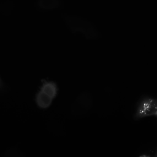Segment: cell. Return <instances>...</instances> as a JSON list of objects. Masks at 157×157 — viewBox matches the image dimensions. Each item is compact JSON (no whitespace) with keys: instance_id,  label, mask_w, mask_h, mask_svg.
I'll return each instance as SVG.
<instances>
[{"instance_id":"6da1fadb","label":"cell","mask_w":157,"mask_h":157,"mask_svg":"<svg viewBox=\"0 0 157 157\" xmlns=\"http://www.w3.org/2000/svg\"><path fill=\"white\" fill-rule=\"evenodd\" d=\"M157 116V99L147 95L142 96L136 105L134 119L138 121L147 117Z\"/></svg>"},{"instance_id":"7a4b0ae2","label":"cell","mask_w":157,"mask_h":157,"mask_svg":"<svg viewBox=\"0 0 157 157\" xmlns=\"http://www.w3.org/2000/svg\"><path fill=\"white\" fill-rule=\"evenodd\" d=\"M53 99L40 90L36 94V101L37 105L40 108L45 109L51 104Z\"/></svg>"},{"instance_id":"3957f363","label":"cell","mask_w":157,"mask_h":157,"mask_svg":"<svg viewBox=\"0 0 157 157\" xmlns=\"http://www.w3.org/2000/svg\"><path fill=\"white\" fill-rule=\"evenodd\" d=\"M40 90L53 99L57 94V89L56 85L54 82L45 81L43 83Z\"/></svg>"},{"instance_id":"277c9868","label":"cell","mask_w":157,"mask_h":157,"mask_svg":"<svg viewBox=\"0 0 157 157\" xmlns=\"http://www.w3.org/2000/svg\"><path fill=\"white\" fill-rule=\"evenodd\" d=\"M40 7L45 9H51L57 7L59 5L57 0H39Z\"/></svg>"},{"instance_id":"5b68a950","label":"cell","mask_w":157,"mask_h":157,"mask_svg":"<svg viewBox=\"0 0 157 157\" xmlns=\"http://www.w3.org/2000/svg\"><path fill=\"white\" fill-rule=\"evenodd\" d=\"M3 86V82L0 76V90L2 89Z\"/></svg>"}]
</instances>
